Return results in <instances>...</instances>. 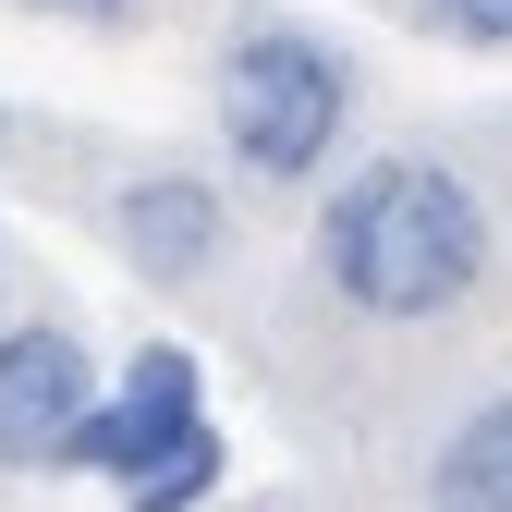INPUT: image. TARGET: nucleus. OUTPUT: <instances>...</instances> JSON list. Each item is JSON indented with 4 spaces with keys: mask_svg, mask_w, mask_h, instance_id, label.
<instances>
[{
    "mask_svg": "<svg viewBox=\"0 0 512 512\" xmlns=\"http://www.w3.org/2000/svg\"><path fill=\"white\" fill-rule=\"evenodd\" d=\"M317 281H330V305L378 317V330H439V317H464L500 269V220L488 196L427 159V147H391V159H354L330 196H317Z\"/></svg>",
    "mask_w": 512,
    "mask_h": 512,
    "instance_id": "1",
    "label": "nucleus"
},
{
    "mask_svg": "<svg viewBox=\"0 0 512 512\" xmlns=\"http://www.w3.org/2000/svg\"><path fill=\"white\" fill-rule=\"evenodd\" d=\"M208 122L244 183H317L354 135V61L317 37V25H281V13H244L220 37V74H208Z\"/></svg>",
    "mask_w": 512,
    "mask_h": 512,
    "instance_id": "2",
    "label": "nucleus"
},
{
    "mask_svg": "<svg viewBox=\"0 0 512 512\" xmlns=\"http://www.w3.org/2000/svg\"><path fill=\"white\" fill-rule=\"evenodd\" d=\"M196 439H220L208 427V378H196V354L183 342H147L122 378H98V403H86V427H74V476H110V488H147L159 464H183Z\"/></svg>",
    "mask_w": 512,
    "mask_h": 512,
    "instance_id": "3",
    "label": "nucleus"
},
{
    "mask_svg": "<svg viewBox=\"0 0 512 512\" xmlns=\"http://www.w3.org/2000/svg\"><path fill=\"white\" fill-rule=\"evenodd\" d=\"M98 403V354L74 317H13L0 330V464H61Z\"/></svg>",
    "mask_w": 512,
    "mask_h": 512,
    "instance_id": "4",
    "label": "nucleus"
},
{
    "mask_svg": "<svg viewBox=\"0 0 512 512\" xmlns=\"http://www.w3.org/2000/svg\"><path fill=\"white\" fill-rule=\"evenodd\" d=\"M110 244L147 281H208L220 244H232V208H220L208 171H122L110 183Z\"/></svg>",
    "mask_w": 512,
    "mask_h": 512,
    "instance_id": "5",
    "label": "nucleus"
},
{
    "mask_svg": "<svg viewBox=\"0 0 512 512\" xmlns=\"http://www.w3.org/2000/svg\"><path fill=\"white\" fill-rule=\"evenodd\" d=\"M427 512H512V391H476L427 439Z\"/></svg>",
    "mask_w": 512,
    "mask_h": 512,
    "instance_id": "6",
    "label": "nucleus"
},
{
    "mask_svg": "<svg viewBox=\"0 0 512 512\" xmlns=\"http://www.w3.org/2000/svg\"><path fill=\"white\" fill-rule=\"evenodd\" d=\"M208 488H220V439H196V452L159 464L147 488H122V512H208Z\"/></svg>",
    "mask_w": 512,
    "mask_h": 512,
    "instance_id": "7",
    "label": "nucleus"
},
{
    "mask_svg": "<svg viewBox=\"0 0 512 512\" xmlns=\"http://www.w3.org/2000/svg\"><path fill=\"white\" fill-rule=\"evenodd\" d=\"M427 25L464 49H512V0H427Z\"/></svg>",
    "mask_w": 512,
    "mask_h": 512,
    "instance_id": "8",
    "label": "nucleus"
},
{
    "mask_svg": "<svg viewBox=\"0 0 512 512\" xmlns=\"http://www.w3.org/2000/svg\"><path fill=\"white\" fill-rule=\"evenodd\" d=\"M25 13H61V25H135V0H25Z\"/></svg>",
    "mask_w": 512,
    "mask_h": 512,
    "instance_id": "9",
    "label": "nucleus"
},
{
    "mask_svg": "<svg viewBox=\"0 0 512 512\" xmlns=\"http://www.w3.org/2000/svg\"><path fill=\"white\" fill-rule=\"evenodd\" d=\"M0 135H13V122H0Z\"/></svg>",
    "mask_w": 512,
    "mask_h": 512,
    "instance_id": "10",
    "label": "nucleus"
}]
</instances>
